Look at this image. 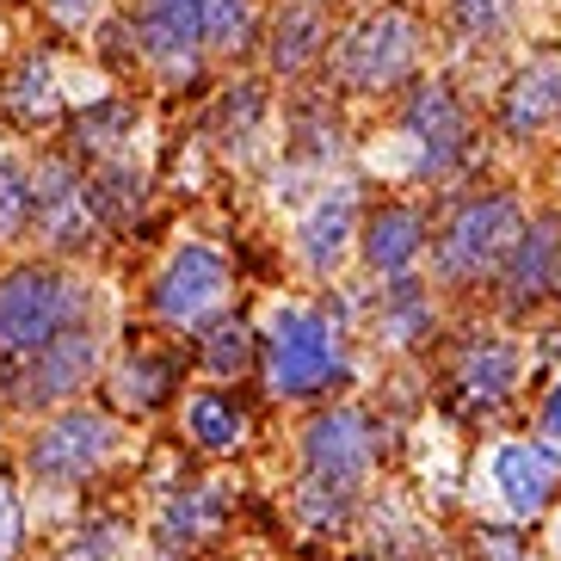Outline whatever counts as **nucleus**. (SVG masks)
I'll return each instance as SVG.
<instances>
[{
  "mask_svg": "<svg viewBox=\"0 0 561 561\" xmlns=\"http://www.w3.org/2000/svg\"><path fill=\"white\" fill-rule=\"evenodd\" d=\"M512 7H518V0H445L457 37H469V44H488V37L512 19Z\"/></svg>",
  "mask_w": 561,
  "mask_h": 561,
  "instance_id": "28",
  "label": "nucleus"
},
{
  "mask_svg": "<svg viewBox=\"0 0 561 561\" xmlns=\"http://www.w3.org/2000/svg\"><path fill=\"white\" fill-rule=\"evenodd\" d=\"M180 432L185 445L204 450V457H234L253 438V408L234 389H192L180 408Z\"/></svg>",
  "mask_w": 561,
  "mask_h": 561,
  "instance_id": "22",
  "label": "nucleus"
},
{
  "mask_svg": "<svg viewBox=\"0 0 561 561\" xmlns=\"http://www.w3.org/2000/svg\"><path fill=\"white\" fill-rule=\"evenodd\" d=\"M229 297H234V265L210 241L173 248L161 260V272L149 278V314L173 333H204L210 321L229 314Z\"/></svg>",
  "mask_w": 561,
  "mask_h": 561,
  "instance_id": "9",
  "label": "nucleus"
},
{
  "mask_svg": "<svg viewBox=\"0 0 561 561\" xmlns=\"http://www.w3.org/2000/svg\"><path fill=\"white\" fill-rule=\"evenodd\" d=\"M556 302H561V265H556Z\"/></svg>",
  "mask_w": 561,
  "mask_h": 561,
  "instance_id": "35",
  "label": "nucleus"
},
{
  "mask_svg": "<svg viewBox=\"0 0 561 561\" xmlns=\"http://www.w3.org/2000/svg\"><path fill=\"white\" fill-rule=\"evenodd\" d=\"M358 180H333L321 198L309 204V210L297 216V260L309 278H333L340 265H346V253L358 248Z\"/></svg>",
  "mask_w": 561,
  "mask_h": 561,
  "instance_id": "17",
  "label": "nucleus"
},
{
  "mask_svg": "<svg viewBox=\"0 0 561 561\" xmlns=\"http://www.w3.org/2000/svg\"><path fill=\"white\" fill-rule=\"evenodd\" d=\"M401 136H408L420 161H413V180H450L462 161H469V105L457 100V87L438 81V75H413L401 87Z\"/></svg>",
  "mask_w": 561,
  "mask_h": 561,
  "instance_id": "11",
  "label": "nucleus"
},
{
  "mask_svg": "<svg viewBox=\"0 0 561 561\" xmlns=\"http://www.w3.org/2000/svg\"><path fill=\"white\" fill-rule=\"evenodd\" d=\"M32 216H37L32 161H19V154H0V248L25 241V234H32Z\"/></svg>",
  "mask_w": 561,
  "mask_h": 561,
  "instance_id": "26",
  "label": "nucleus"
},
{
  "mask_svg": "<svg viewBox=\"0 0 561 561\" xmlns=\"http://www.w3.org/2000/svg\"><path fill=\"white\" fill-rule=\"evenodd\" d=\"M426 56V19L413 13L408 0H382L370 13L346 19L328 44V81L352 100H389L420 75Z\"/></svg>",
  "mask_w": 561,
  "mask_h": 561,
  "instance_id": "3",
  "label": "nucleus"
},
{
  "mask_svg": "<svg viewBox=\"0 0 561 561\" xmlns=\"http://www.w3.org/2000/svg\"><path fill=\"white\" fill-rule=\"evenodd\" d=\"M37 180V216H32V234L44 241L50 260H75V253L100 248L105 234V210H100V192H93V173H87L75 154H44L32 167Z\"/></svg>",
  "mask_w": 561,
  "mask_h": 561,
  "instance_id": "10",
  "label": "nucleus"
},
{
  "mask_svg": "<svg viewBox=\"0 0 561 561\" xmlns=\"http://www.w3.org/2000/svg\"><path fill=\"white\" fill-rule=\"evenodd\" d=\"M556 142H561V117H556Z\"/></svg>",
  "mask_w": 561,
  "mask_h": 561,
  "instance_id": "36",
  "label": "nucleus"
},
{
  "mask_svg": "<svg viewBox=\"0 0 561 561\" xmlns=\"http://www.w3.org/2000/svg\"><path fill=\"white\" fill-rule=\"evenodd\" d=\"M0 445H7V401H0Z\"/></svg>",
  "mask_w": 561,
  "mask_h": 561,
  "instance_id": "34",
  "label": "nucleus"
},
{
  "mask_svg": "<svg viewBox=\"0 0 561 561\" xmlns=\"http://www.w3.org/2000/svg\"><path fill=\"white\" fill-rule=\"evenodd\" d=\"M469 543H476V561H537L530 556V537L518 530V518H506V525H488L481 518Z\"/></svg>",
  "mask_w": 561,
  "mask_h": 561,
  "instance_id": "29",
  "label": "nucleus"
},
{
  "mask_svg": "<svg viewBox=\"0 0 561 561\" xmlns=\"http://www.w3.org/2000/svg\"><path fill=\"white\" fill-rule=\"evenodd\" d=\"M377 333L389 340V346H420L426 333H438V309H432L426 284H420V278H382Z\"/></svg>",
  "mask_w": 561,
  "mask_h": 561,
  "instance_id": "25",
  "label": "nucleus"
},
{
  "mask_svg": "<svg viewBox=\"0 0 561 561\" xmlns=\"http://www.w3.org/2000/svg\"><path fill=\"white\" fill-rule=\"evenodd\" d=\"M382 457V432L377 420L352 401H333V408H314L302 420V481L309 488H328L340 500H358L370 469Z\"/></svg>",
  "mask_w": 561,
  "mask_h": 561,
  "instance_id": "8",
  "label": "nucleus"
},
{
  "mask_svg": "<svg viewBox=\"0 0 561 561\" xmlns=\"http://www.w3.org/2000/svg\"><path fill=\"white\" fill-rule=\"evenodd\" d=\"M537 438H543V445H561V377L543 382V396H537Z\"/></svg>",
  "mask_w": 561,
  "mask_h": 561,
  "instance_id": "32",
  "label": "nucleus"
},
{
  "mask_svg": "<svg viewBox=\"0 0 561 561\" xmlns=\"http://www.w3.org/2000/svg\"><path fill=\"white\" fill-rule=\"evenodd\" d=\"M333 7L328 0H284L272 25L260 32V50H265V68L278 81H302L314 68L328 62V44H333Z\"/></svg>",
  "mask_w": 561,
  "mask_h": 561,
  "instance_id": "18",
  "label": "nucleus"
},
{
  "mask_svg": "<svg viewBox=\"0 0 561 561\" xmlns=\"http://www.w3.org/2000/svg\"><path fill=\"white\" fill-rule=\"evenodd\" d=\"M549 556L561 561V512H556V518H549Z\"/></svg>",
  "mask_w": 561,
  "mask_h": 561,
  "instance_id": "33",
  "label": "nucleus"
},
{
  "mask_svg": "<svg viewBox=\"0 0 561 561\" xmlns=\"http://www.w3.org/2000/svg\"><path fill=\"white\" fill-rule=\"evenodd\" d=\"M136 130H142L136 100H93L87 112L68 117V154L81 167L136 161Z\"/></svg>",
  "mask_w": 561,
  "mask_h": 561,
  "instance_id": "23",
  "label": "nucleus"
},
{
  "mask_svg": "<svg viewBox=\"0 0 561 561\" xmlns=\"http://www.w3.org/2000/svg\"><path fill=\"white\" fill-rule=\"evenodd\" d=\"M117 413L112 408H93V401H68V408L44 413L19 450L25 462V476L37 488H50V494H68V488H87V481H100L117 457Z\"/></svg>",
  "mask_w": 561,
  "mask_h": 561,
  "instance_id": "6",
  "label": "nucleus"
},
{
  "mask_svg": "<svg viewBox=\"0 0 561 561\" xmlns=\"http://www.w3.org/2000/svg\"><path fill=\"white\" fill-rule=\"evenodd\" d=\"M130 25L142 68H154L167 87L198 81L204 56H241L260 37L253 0H136Z\"/></svg>",
  "mask_w": 561,
  "mask_h": 561,
  "instance_id": "1",
  "label": "nucleus"
},
{
  "mask_svg": "<svg viewBox=\"0 0 561 561\" xmlns=\"http://www.w3.org/2000/svg\"><path fill=\"white\" fill-rule=\"evenodd\" d=\"M556 117H561V50H537L506 87H500V136L530 149V142H556Z\"/></svg>",
  "mask_w": 561,
  "mask_h": 561,
  "instance_id": "15",
  "label": "nucleus"
},
{
  "mask_svg": "<svg viewBox=\"0 0 561 561\" xmlns=\"http://www.w3.org/2000/svg\"><path fill=\"white\" fill-rule=\"evenodd\" d=\"M260 382L278 401H321L346 389V328L321 302H278L260 328Z\"/></svg>",
  "mask_w": 561,
  "mask_h": 561,
  "instance_id": "4",
  "label": "nucleus"
},
{
  "mask_svg": "<svg viewBox=\"0 0 561 561\" xmlns=\"http://www.w3.org/2000/svg\"><path fill=\"white\" fill-rule=\"evenodd\" d=\"M229 530V500H222V488L216 481H185L161 500V518H154V543L167 549V556H198V549H210L216 537Z\"/></svg>",
  "mask_w": 561,
  "mask_h": 561,
  "instance_id": "21",
  "label": "nucleus"
},
{
  "mask_svg": "<svg viewBox=\"0 0 561 561\" xmlns=\"http://www.w3.org/2000/svg\"><path fill=\"white\" fill-rule=\"evenodd\" d=\"M124 549H130V518L124 512H87L62 537V561H117Z\"/></svg>",
  "mask_w": 561,
  "mask_h": 561,
  "instance_id": "27",
  "label": "nucleus"
},
{
  "mask_svg": "<svg viewBox=\"0 0 561 561\" xmlns=\"http://www.w3.org/2000/svg\"><path fill=\"white\" fill-rule=\"evenodd\" d=\"M19 549H25V494L0 469V561H19Z\"/></svg>",
  "mask_w": 561,
  "mask_h": 561,
  "instance_id": "30",
  "label": "nucleus"
},
{
  "mask_svg": "<svg viewBox=\"0 0 561 561\" xmlns=\"http://www.w3.org/2000/svg\"><path fill=\"white\" fill-rule=\"evenodd\" d=\"M105 7L112 0H44V13H50L56 32H93L105 19Z\"/></svg>",
  "mask_w": 561,
  "mask_h": 561,
  "instance_id": "31",
  "label": "nucleus"
},
{
  "mask_svg": "<svg viewBox=\"0 0 561 561\" xmlns=\"http://www.w3.org/2000/svg\"><path fill=\"white\" fill-rule=\"evenodd\" d=\"M192 340H198V370L210 382H241L260 370V328H248L241 314H222Z\"/></svg>",
  "mask_w": 561,
  "mask_h": 561,
  "instance_id": "24",
  "label": "nucleus"
},
{
  "mask_svg": "<svg viewBox=\"0 0 561 561\" xmlns=\"http://www.w3.org/2000/svg\"><path fill=\"white\" fill-rule=\"evenodd\" d=\"M518 377H525L518 340H506V333H469L457 346V358H450V401L462 413L488 420V413H500L518 396Z\"/></svg>",
  "mask_w": 561,
  "mask_h": 561,
  "instance_id": "13",
  "label": "nucleus"
},
{
  "mask_svg": "<svg viewBox=\"0 0 561 561\" xmlns=\"http://www.w3.org/2000/svg\"><path fill=\"white\" fill-rule=\"evenodd\" d=\"M100 377H105V328H100V314H87L68 333H56L32 364H19L13 377H0V401L13 413L44 420V413L68 408V401H87V382H100Z\"/></svg>",
  "mask_w": 561,
  "mask_h": 561,
  "instance_id": "7",
  "label": "nucleus"
},
{
  "mask_svg": "<svg viewBox=\"0 0 561 561\" xmlns=\"http://www.w3.org/2000/svg\"><path fill=\"white\" fill-rule=\"evenodd\" d=\"M377 561H401V556H377Z\"/></svg>",
  "mask_w": 561,
  "mask_h": 561,
  "instance_id": "37",
  "label": "nucleus"
},
{
  "mask_svg": "<svg viewBox=\"0 0 561 561\" xmlns=\"http://www.w3.org/2000/svg\"><path fill=\"white\" fill-rule=\"evenodd\" d=\"M525 204L506 185H488V192H469L445 210V222H432V278L445 290H476V284H494L500 260L512 253V241L525 234Z\"/></svg>",
  "mask_w": 561,
  "mask_h": 561,
  "instance_id": "5",
  "label": "nucleus"
},
{
  "mask_svg": "<svg viewBox=\"0 0 561 561\" xmlns=\"http://www.w3.org/2000/svg\"><path fill=\"white\" fill-rule=\"evenodd\" d=\"M488 481H494L506 518H518V525L549 518V506H556V494H561L556 450H549L543 438H506V445L488 457Z\"/></svg>",
  "mask_w": 561,
  "mask_h": 561,
  "instance_id": "16",
  "label": "nucleus"
},
{
  "mask_svg": "<svg viewBox=\"0 0 561 561\" xmlns=\"http://www.w3.org/2000/svg\"><path fill=\"white\" fill-rule=\"evenodd\" d=\"M87 314H100V302H93V284L68 272V260L50 253L13 260L0 272V377L32 364L56 333H68Z\"/></svg>",
  "mask_w": 561,
  "mask_h": 561,
  "instance_id": "2",
  "label": "nucleus"
},
{
  "mask_svg": "<svg viewBox=\"0 0 561 561\" xmlns=\"http://www.w3.org/2000/svg\"><path fill=\"white\" fill-rule=\"evenodd\" d=\"M432 248V210L413 198H382L358 222V260L370 278H413Z\"/></svg>",
  "mask_w": 561,
  "mask_h": 561,
  "instance_id": "14",
  "label": "nucleus"
},
{
  "mask_svg": "<svg viewBox=\"0 0 561 561\" xmlns=\"http://www.w3.org/2000/svg\"><path fill=\"white\" fill-rule=\"evenodd\" d=\"M556 265H561V210L525 216V234L512 241V253L494 272V302L506 321H530V314L556 302Z\"/></svg>",
  "mask_w": 561,
  "mask_h": 561,
  "instance_id": "12",
  "label": "nucleus"
},
{
  "mask_svg": "<svg viewBox=\"0 0 561 561\" xmlns=\"http://www.w3.org/2000/svg\"><path fill=\"white\" fill-rule=\"evenodd\" d=\"M180 382H185V352L130 346L112 370H105V401H112V413L149 420V413H161L167 401L180 396Z\"/></svg>",
  "mask_w": 561,
  "mask_h": 561,
  "instance_id": "20",
  "label": "nucleus"
},
{
  "mask_svg": "<svg viewBox=\"0 0 561 561\" xmlns=\"http://www.w3.org/2000/svg\"><path fill=\"white\" fill-rule=\"evenodd\" d=\"M0 117L25 136H50L68 117L62 68H56L50 50H25L0 68Z\"/></svg>",
  "mask_w": 561,
  "mask_h": 561,
  "instance_id": "19",
  "label": "nucleus"
}]
</instances>
